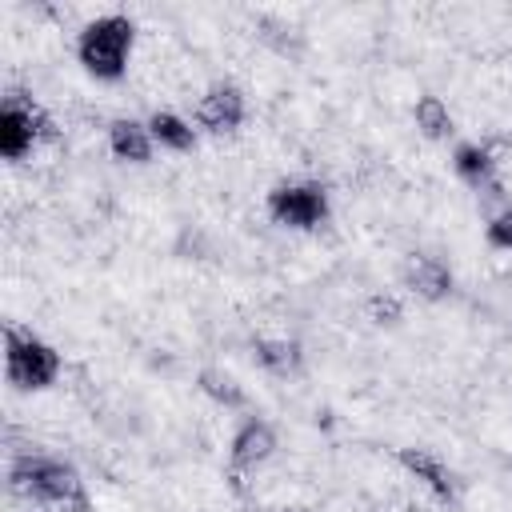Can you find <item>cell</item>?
<instances>
[{
    "mask_svg": "<svg viewBox=\"0 0 512 512\" xmlns=\"http://www.w3.org/2000/svg\"><path fill=\"white\" fill-rule=\"evenodd\" d=\"M132 48H136V20L128 12H104V16L88 20L76 36V60L100 84L124 80Z\"/></svg>",
    "mask_w": 512,
    "mask_h": 512,
    "instance_id": "cell-2",
    "label": "cell"
},
{
    "mask_svg": "<svg viewBox=\"0 0 512 512\" xmlns=\"http://www.w3.org/2000/svg\"><path fill=\"white\" fill-rule=\"evenodd\" d=\"M368 320L372 324H400L404 320V304L392 296V292H376V296H368Z\"/></svg>",
    "mask_w": 512,
    "mask_h": 512,
    "instance_id": "cell-17",
    "label": "cell"
},
{
    "mask_svg": "<svg viewBox=\"0 0 512 512\" xmlns=\"http://www.w3.org/2000/svg\"><path fill=\"white\" fill-rule=\"evenodd\" d=\"M412 120H416V128H420L428 140H448V136L456 132V120H452L448 104H444L440 96H432V92H424V96L412 104Z\"/></svg>",
    "mask_w": 512,
    "mask_h": 512,
    "instance_id": "cell-14",
    "label": "cell"
},
{
    "mask_svg": "<svg viewBox=\"0 0 512 512\" xmlns=\"http://www.w3.org/2000/svg\"><path fill=\"white\" fill-rule=\"evenodd\" d=\"M272 452H276V428L260 416H248L232 432L228 464H232V472H248V468H260L264 460H272Z\"/></svg>",
    "mask_w": 512,
    "mask_h": 512,
    "instance_id": "cell-8",
    "label": "cell"
},
{
    "mask_svg": "<svg viewBox=\"0 0 512 512\" xmlns=\"http://www.w3.org/2000/svg\"><path fill=\"white\" fill-rule=\"evenodd\" d=\"M148 132H152L156 148L176 152V156H184V152H192V148L200 144V128H192L188 116L168 112V108H156V112L148 116Z\"/></svg>",
    "mask_w": 512,
    "mask_h": 512,
    "instance_id": "cell-11",
    "label": "cell"
},
{
    "mask_svg": "<svg viewBox=\"0 0 512 512\" xmlns=\"http://www.w3.org/2000/svg\"><path fill=\"white\" fill-rule=\"evenodd\" d=\"M256 360H260V368L272 372V376H292V372H300L304 352H300V344L288 340V336H264V340H256Z\"/></svg>",
    "mask_w": 512,
    "mask_h": 512,
    "instance_id": "cell-13",
    "label": "cell"
},
{
    "mask_svg": "<svg viewBox=\"0 0 512 512\" xmlns=\"http://www.w3.org/2000/svg\"><path fill=\"white\" fill-rule=\"evenodd\" d=\"M8 480L16 492H24L28 500L56 508V512H92L88 488L80 480V472L56 456H16L8 468Z\"/></svg>",
    "mask_w": 512,
    "mask_h": 512,
    "instance_id": "cell-1",
    "label": "cell"
},
{
    "mask_svg": "<svg viewBox=\"0 0 512 512\" xmlns=\"http://www.w3.org/2000/svg\"><path fill=\"white\" fill-rule=\"evenodd\" d=\"M48 136H52V116L36 100H28L20 92H8L0 100V156L4 160H12V164L24 160Z\"/></svg>",
    "mask_w": 512,
    "mask_h": 512,
    "instance_id": "cell-5",
    "label": "cell"
},
{
    "mask_svg": "<svg viewBox=\"0 0 512 512\" xmlns=\"http://www.w3.org/2000/svg\"><path fill=\"white\" fill-rule=\"evenodd\" d=\"M508 468H512V456H508Z\"/></svg>",
    "mask_w": 512,
    "mask_h": 512,
    "instance_id": "cell-18",
    "label": "cell"
},
{
    "mask_svg": "<svg viewBox=\"0 0 512 512\" xmlns=\"http://www.w3.org/2000/svg\"><path fill=\"white\" fill-rule=\"evenodd\" d=\"M404 284H408L420 300L440 304V300H448V296H452L456 276H452V268H448L440 256L416 252V256H408V264H404Z\"/></svg>",
    "mask_w": 512,
    "mask_h": 512,
    "instance_id": "cell-9",
    "label": "cell"
},
{
    "mask_svg": "<svg viewBox=\"0 0 512 512\" xmlns=\"http://www.w3.org/2000/svg\"><path fill=\"white\" fill-rule=\"evenodd\" d=\"M108 152L124 164H148L156 156V140L148 132V120L136 116H120L108 124Z\"/></svg>",
    "mask_w": 512,
    "mask_h": 512,
    "instance_id": "cell-10",
    "label": "cell"
},
{
    "mask_svg": "<svg viewBox=\"0 0 512 512\" xmlns=\"http://www.w3.org/2000/svg\"><path fill=\"white\" fill-rule=\"evenodd\" d=\"M396 460H400V468H404L420 488H428L436 500L452 504V500L460 496V480H456V472H452L448 460L436 456L432 448H416V444H408V448L396 452Z\"/></svg>",
    "mask_w": 512,
    "mask_h": 512,
    "instance_id": "cell-7",
    "label": "cell"
},
{
    "mask_svg": "<svg viewBox=\"0 0 512 512\" xmlns=\"http://www.w3.org/2000/svg\"><path fill=\"white\" fill-rule=\"evenodd\" d=\"M196 388H200L212 404H220V408H244V388H240V380L228 376V372H220V368H204V372L196 376Z\"/></svg>",
    "mask_w": 512,
    "mask_h": 512,
    "instance_id": "cell-15",
    "label": "cell"
},
{
    "mask_svg": "<svg viewBox=\"0 0 512 512\" xmlns=\"http://www.w3.org/2000/svg\"><path fill=\"white\" fill-rule=\"evenodd\" d=\"M452 168H456V176H460L464 184H472V188H496V156H492V148L480 144V140H460V144L452 148Z\"/></svg>",
    "mask_w": 512,
    "mask_h": 512,
    "instance_id": "cell-12",
    "label": "cell"
},
{
    "mask_svg": "<svg viewBox=\"0 0 512 512\" xmlns=\"http://www.w3.org/2000/svg\"><path fill=\"white\" fill-rule=\"evenodd\" d=\"M272 224L292 228V232H316L332 216V196L320 180H280L268 188L264 200Z\"/></svg>",
    "mask_w": 512,
    "mask_h": 512,
    "instance_id": "cell-4",
    "label": "cell"
},
{
    "mask_svg": "<svg viewBox=\"0 0 512 512\" xmlns=\"http://www.w3.org/2000/svg\"><path fill=\"white\" fill-rule=\"evenodd\" d=\"M244 116H248V100H244V92L236 84H212L196 100V112H192L196 128L208 132V136H232V132H240Z\"/></svg>",
    "mask_w": 512,
    "mask_h": 512,
    "instance_id": "cell-6",
    "label": "cell"
},
{
    "mask_svg": "<svg viewBox=\"0 0 512 512\" xmlns=\"http://www.w3.org/2000/svg\"><path fill=\"white\" fill-rule=\"evenodd\" d=\"M484 236H488V244H492L496 252H512V204H504L500 212L488 216Z\"/></svg>",
    "mask_w": 512,
    "mask_h": 512,
    "instance_id": "cell-16",
    "label": "cell"
},
{
    "mask_svg": "<svg viewBox=\"0 0 512 512\" xmlns=\"http://www.w3.org/2000/svg\"><path fill=\"white\" fill-rule=\"evenodd\" d=\"M60 352L40 340L36 332H24V328H4V376L8 384H16L20 392H44L60 380Z\"/></svg>",
    "mask_w": 512,
    "mask_h": 512,
    "instance_id": "cell-3",
    "label": "cell"
}]
</instances>
